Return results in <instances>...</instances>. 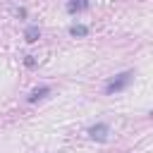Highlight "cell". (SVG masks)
Returning <instances> with one entry per match:
<instances>
[{
    "label": "cell",
    "mask_w": 153,
    "mask_h": 153,
    "mask_svg": "<svg viewBox=\"0 0 153 153\" xmlns=\"http://www.w3.org/2000/svg\"><path fill=\"white\" fill-rule=\"evenodd\" d=\"M131 76H134V72H131V69H129V72H122V74H117L112 81H108V86H105V93H108V96H112V93H117V91L127 88V86L131 84Z\"/></svg>",
    "instance_id": "1"
},
{
    "label": "cell",
    "mask_w": 153,
    "mask_h": 153,
    "mask_svg": "<svg viewBox=\"0 0 153 153\" xmlns=\"http://www.w3.org/2000/svg\"><path fill=\"white\" fill-rule=\"evenodd\" d=\"M108 134H110V127H108V124H103V122H98V124L88 127V136H91V139H96V141H105V139H108Z\"/></svg>",
    "instance_id": "2"
},
{
    "label": "cell",
    "mask_w": 153,
    "mask_h": 153,
    "mask_svg": "<svg viewBox=\"0 0 153 153\" xmlns=\"http://www.w3.org/2000/svg\"><path fill=\"white\" fill-rule=\"evenodd\" d=\"M50 93V86H38V88H33L31 93H29V103H36V100H41V98H45Z\"/></svg>",
    "instance_id": "3"
},
{
    "label": "cell",
    "mask_w": 153,
    "mask_h": 153,
    "mask_svg": "<svg viewBox=\"0 0 153 153\" xmlns=\"http://www.w3.org/2000/svg\"><path fill=\"white\" fill-rule=\"evenodd\" d=\"M24 38H26L29 43L38 41V38H41V29H38V26H26V31H24Z\"/></svg>",
    "instance_id": "4"
},
{
    "label": "cell",
    "mask_w": 153,
    "mask_h": 153,
    "mask_svg": "<svg viewBox=\"0 0 153 153\" xmlns=\"http://www.w3.org/2000/svg\"><path fill=\"white\" fill-rule=\"evenodd\" d=\"M86 7H88V2H86V0H72V2L67 5V10H69V12H81V10H86Z\"/></svg>",
    "instance_id": "5"
},
{
    "label": "cell",
    "mask_w": 153,
    "mask_h": 153,
    "mask_svg": "<svg viewBox=\"0 0 153 153\" xmlns=\"http://www.w3.org/2000/svg\"><path fill=\"white\" fill-rule=\"evenodd\" d=\"M69 33H72V36H86V33H88V26H84V24H72V26H69Z\"/></svg>",
    "instance_id": "6"
},
{
    "label": "cell",
    "mask_w": 153,
    "mask_h": 153,
    "mask_svg": "<svg viewBox=\"0 0 153 153\" xmlns=\"http://www.w3.org/2000/svg\"><path fill=\"white\" fill-rule=\"evenodd\" d=\"M33 65H36V62H33V57H31V55H26V67H33Z\"/></svg>",
    "instance_id": "7"
}]
</instances>
